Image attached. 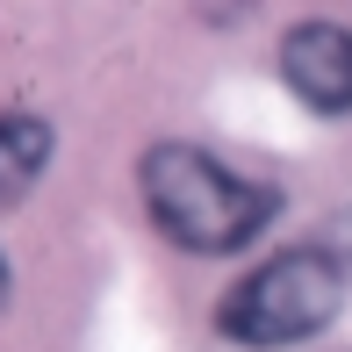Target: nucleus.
<instances>
[{
  "mask_svg": "<svg viewBox=\"0 0 352 352\" xmlns=\"http://www.w3.org/2000/svg\"><path fill=\"white\" fill-rule=\"evenodd\" d=\"M280 79L302 108L345 116L352 108V29L338 22H295L280 36Z\"/></svg>",
  "mask_w": 352,
  "mask_h": 352,
  "instance_id": "nucleus-3",
  "label": "nucleus"
},
{
  "mask_svg": "<svg viewBox=\"0 0 352 352\" xmlns=\"http://www.w3.org/2000/svg\"><path fill=\"white\" fill-rule=\"evenodd\" d=\"M43 166H51V122L0 116V201H22Z\"/></svg>",
  "mask_w": 352,
  "mask_h": 352,
  "instance_id": "nucleus-4",
  "label": "nucleus"
},
{
  "mask_svg": "<svg viewBox=\"0 0 352 352\" xmlns=\"http://www.w3.org/2000/svg\"><path fill=\"white\" fill-rule=\"evenodd\" d=\"M0 302H8V259H0Z\"/></svg>",
  "mask_w": 352,
  "mask_h": 352,
  "instance_id": "nucleus-5",
  "label": "nucleus"
},
{
  "mask_svg": "<svg viewBox=\"0 0 352 352\" xmlns=\"http://www.w3.org/2000/svg\"><path fill=\"white\" fill-rule=\"evenodd\" d=\"M137 180H144V209H151V223L180 252H201V259L245 252L252 237L274 223V209H280L274 187L245 180L237 166L195 151V144H158V151H144Z\"/></svg>",
  "mask_w": 352,
  "mask_h": 352,
  "instance_id": "nucleus-1",
  "label": "nucleus"
},
{
  "mask_svg": "<svg viewBox=\"0 0 352 352\" xmlns=\"http://www.w3.org/2000/svg\"><path fill=\"white\" fill-rule=\"evenodd\" d=\"M338 302H345V266L331 259L324 245H295V252H280V259L252 266V274L216 302V331L230 345L274 352V345L316 338V331L338 316Z\"/></svg>",
  "mask_w": 352,
  "mask_h": 352,
  "instance_id": "nucleus-2",
  "label": "nucleus"
}]
</instances>
